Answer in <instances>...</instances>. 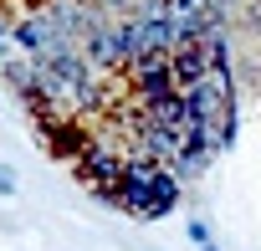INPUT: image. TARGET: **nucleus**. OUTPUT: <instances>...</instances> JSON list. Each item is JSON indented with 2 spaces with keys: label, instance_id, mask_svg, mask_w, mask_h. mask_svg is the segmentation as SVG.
<instances>
[{
  "label": "nucleus",
  "instance_id": "nucleus-5",
  "mask_svg": "<svg viewBox=\"0 0 261 251\" xmlns=\"http://www.w3.org/2000/svg\"><path fill=\"white\" fill-rule=\"evenodd\" d=\"M0 16H6V6H0Z\"/></svg>",
  "mask_w": 261,
  "mask_h": 251
},
{
  "label": "nucleus",
  "instance_id": "nucleus-3",
  "mask_svg": "<svg viewBox=\"0 0 261 251\" xmlns=\"http://www.w3.org/2000/svg\"><path fill=\"white\" fill-rule=\"evenodd\" d=\"M139 26H144V57H174V46H179V16L169 6L154 11V16H144Z\"/></svg>",
  "mask_w": 261,
  "mask_h": 251
},
{
  "label": "nucleus",
  "instance_id": "nucleus-1",
  "mask_svg": "<svg viewBox=\"0 0 261 251\" xmlns=\"http://www.w3.org/2000/svg\"><path fill=\"white\" fill-rule=\"evenodd\" d=\"M11 36H16V52H21V57H31V62H41V57H57V52H72V46H77L46 6L26 11V16L11 26Z\"/></svg>",
  "mask_w": 261,
  "mask_h": 251
},
{
  "label": "nucleus",
  "instance_id": "nucleus-4",
  "mask_svg": "<svg viewBox=\"0 0 261 251\" xmlns=\"http://www.w3.org/2000/svg\"><path fill=\"white\" fill-rule=\"evenodd\" d=\"M92 6H97L108 21H118V16H134V6H139V0H92Z\"/></svg>",
  "mask_w": 261,
  "mask_h": 251
},
{
  "label": "nucleus",
  "instance_id": "nucleus-2",
  "mask_svg": "<svg viewBox=\"0 0 261 251\" xmlns=\"http://www.w3.org/2000/svg\"><path fill=\"white\" fill-rule=\"evenodd\" d=\"M128 87H134L139 108L179 92V77H174V57H139L134 67H128Z\"/></svg>",
  "mask_w": 261,
  "mask_h": 251
}]
</instances>
